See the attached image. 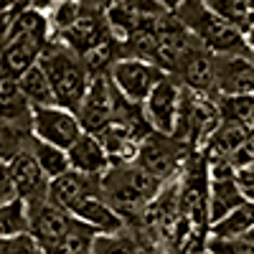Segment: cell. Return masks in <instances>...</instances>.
Listing matches in <instances>:
<instances>
[{"label":"cell","mask_w":254,"mask_h":254,"mask_svg":"<svg viewBox=\"0 0 254 254\" xmlns=\"http://www.w3.org/2000/svg\"><path fill=\"white\" fill-rule=\"evenodd\" d=\"M51 41V26L44 10L26 5L18 15L5 20L3 33V74L20 76L41 61Z\"/></svg>","instance_id":"6da1fadb"},{"label":"cell","mask_w":254,"mask_h":254,"mask_svg":"<svg viewBox=\"0 0 254 254\" xmlns=\"http://www.w3.org/2000/svg\"><path fill=\"white\" fill-rule=\"evenodd\" d=\"M165 186L168 183L158 181L153 173H147L137 163H115L99 181L104 201L112 208H117L122 216L145 214V208L160 196V190Z\"/></svg>","instance_id":"7a4b0ae2"},{"label":"cell","mask_w":254,"mask_h":254,"mask_svg":"<svg viewBox=\"0 0 254 254\" xmlns=\"http://www.w3.org/2000/svg\"><path fill=\"white\" fill-rule=\"evenodd\" d=\"M38 64L44 66V71L49 74V79L54 84L59 107H66V110L76 112L84 94L89 89L92 79H94L84 56H79L74 49H69L61 41L51 38Z\"/></svg>","instance_id":"3957f363"},{"label":"cell","mask_w":254,"mask_h":254,"mask_svg":"<svg viewBox=\"0 0 254 254\" xmlns=\"http://www.w3.org/2000/svg\"><path fill=\"white\" fill-rule=\"evenodd\" d=\"M173 13L211 54H249L247 36L216 15L203 0H183L181 8Z\"/></svg>","instance_id":"277c9868"},{"label":"cell","mask_w":254,"mask_h":254,"mask_svg":"<svg viewBox=\"0 0 254 254\" xmlns=\"http://www.w3.org/2000/svg\"><path fill=\"white\" fill-rule=\"evenodd\" d=\"M190 153L193 150L176 135L153 132L145 137L135 163L140 168H145L147 173H153L158 181L171 183V181H178V173H183Z\"/></svg>","instance_id":"5b68a950"},{"label":"cell","mask_w":254,"mask_h":254,"mask_svg":"<svg viewBox=\"0 0 254 254\" xmlns=\"http://www.w3.org/2000/svg\"><path fill=\"white\" fill-rule=\"evenodd\" d=\"M107 76H110V81L115 84V89L120 94H125L127 99H132L137 104H145V99L150 97L153 89L168 76V71L163 66H158V64H153V61L125 56L110 69Z\"/></svg>","instance_id":"8992f818"},{"label":"cell","mask_w":254,"mask_h":254,"mask_svg":"<svg viewBox=\"0 0 254 254\" xmlns=\"http://www.w3.org/2000/svg\"><path fill=\"white\" fill-rule=\"evenodd\" d=\"M33 135L49 145L61 147V150H69L84 135V127H81L76 112L54 104V107H36L33 110Z\"/></svg>","instance_id":"52a82bcc"},{"label":"cell","mask_w":254,"mask_h":254,"mask_svg":"<svg viewBox=\"0 0 254 254\" xmlns=\"http://www.w3.org/2000/svg\"><path fill=\"white\" fill-rule=\"evenodd\" d=\"M76 117L84 127V132L99 135L102 130H107L115 120V87L110 76H94L87 94H84Z\"/></svg>","instance_id":"ba28073f"},{"label":"cell","mask_w":254,"mask_h":254,"mask_svg":"<svg viewBox=\"0 0 254 254\" xmlns=\"http://www.w3.org/2000/svg\"><path fill=\"white\" fill-rule=\"evenodd\" d=\"M216 97L254 94V56L249 54H214Z\"/></svg>","instance_id":"9c48e42d"},{"label":"cell","mask_w":254,"mask_h":254,"mask_svg":"<svg viewBox=\"0 0 254 254\" xmlns=\"http://www.w3.org/2000/svg\"><path fill=\"white\" fill-rule=\"evenodd\" d=\"M110 38H112V28H110V20H107V10L87 5L84 8V15L66 33H61L56 41H61V44H66L69 49H74L79 56H87L94 49H99L102 44H107Z\"/></svg>","instance_id":"30bf717a"},{"label":"cell","mask_w":254,"mask_h":254,"mask_svg":"<svg viewBox=\"0 0 254 254\" xmlns=\"http://www.w3.org/2000/svg\"><path fill=\"white\" fill-rule=\"evenodd\" d=\"M181 97H183V84L168 74L158 87L153 89V94L145 99V115L147 122L153 125L155 132H165L173 135L176 132V120H178V110H181Z\"/></svg>","instance_id":"8fae6325"},{"label":"cell","mask_w":254,"mask_h":254,"mask_svg":"<svg viewBox=\"0 0 254 254\" xmlns=\"http://www.w3.org/2000/svg\"><path fill=\"white\" fill-rule=\"evenodd\" d=\"M171 74L183 84L186 89H193L198 94H208L216 99V84H214V54L203 44H196L188 54L178 59Z\"/></svg>","instance_id":"7c38bea8"},{"label":"cell","mask_w":254,"mask_h":254,"mask_svg":"<svg viewBox=\"0 0 254 254\" xmlns=\"http://www.w3.org/2000/svg\"><path fill=\"white\" fill-rule=\"evenodd\" d=\"M69 160H71V171L84 173V176H94V178H102L112 168V158L107 153V147L92 132H84L69 147Z\"/></svg>","instance_id":"4fadbf2b"},{"label":"cell","mask_w":254,"mask_h":254,"mask_svg":"<svg viewBox=\"0 0 254 254\" xmlns=\"http://www.w3.org/2000/svg\"><path fill=\"white\" fill-rule=\"evenodd\" d=\"M99 181H102V178L69 171V173H64L61 178L51 181V193H49V198H51L56 206H61L64 211H69V214H71V211H74L84 198H87V196L102 190V188H99Z\"/></svg>","instance_id":"5bb4252c"},{"label":"cell","mask_w":254,"mask_h":254,"mask_svg":"<svg viewBox=\"0 0 254 254\" xmlns=\"http://www.w3.org/2000/svg\"><path fill=\"white\" fill-rule=\"evenodd\" d=\"M244 203H247V196L242 193L237 178L211 181V186H208V224L214 226L216 221H221L224 216H229L231 211H237Z\"/></svg>","instance_id":"9a60e30c"},{"label":"cell","mask_w":254,"mask_h":254,"mask_svg":"<svg viewBox=\"0 0 254 254\" xmlns=\"http://www.w3.org/2000/svg\"><path fill=\"white\" fill-rule=\"evenodd\" d=\"M249 132H252L249 125L224 120L216 127V132L211 135V140L206 142V147H203L206 160H214V158H229L231 160V155L239 150V145L249 137Z\"/></svg>","instance_id":"2e32d148"},{"label":"cell","mask_w":254,"mask_h":254,"mask_svg":"<svg viewBox=\"0 0 254 254\" xmlns=\"http://www.w3.org/2000/svg\"><path fill=\"white\" fill-rule=\"evenodd\" d=\"M18 84H20V92H23V97L36 107H54L56 102V92H54V84L49 79V74L44 71V66L41 64H36V66H31L26 74L18 76Z\"/></svg>","instance_id":"e0dca14e"},{"label":"cell","mask_w":254,"mask_h":254,"mask_svg":"<svg viewBox=\"0 0 254 254\" xmlns=\"http://www.w3.org/2000/svg\"><path fill=\"white\" fill-rule=\"evenodd\" d=\"M252 229H254V203L247 201L244 206H239L237 211H231L229 216H224L214 226H208V237H216V239H244V237L252 234Z\"/></svg>","instance_id":"ac0fdd59"},{"label":"cell","mask_w":254,"mask_h":254,"mask_svg":"<svg viewBox=\"0 0 254 254\" xmlns=\"http://www.w3.org/2000/svg\"><path fill=\"white\" fill-rule=\"evenodd\" d=\"M31 226H33V219H31V206L26 203V198L0 206V234H3V239L31 234Z\"/></svg>","instance_id":"d6986e66"},{"label":"cell","mask_w":254,"mask_h":254,"mask_svg":"<svg viewBox=\"0 0 254 254\" xmlns=\"http://www.w3.org/2000/svg\"><path fill=\"white\" fill-rule=\"evenodd\" d=\"M31 153L36 155L41 171H44L51 181L61 178L64 173L71 171V160H69V150H61L56 145H49L44 140H38L33 135V142H31Z\"/></svg>","instance_id":"ffe728a7"},{"label":"cell","mask_w":254,"mask_h":254,"mask_svg":"<svg viewBox=\"0 0 254 254\" xmlns=\"http://www.w3.org/2000/svg\"><path fill=\"white\" fill-rule=\"evenodd\" d=\"M92 254H145V249L127 226L117 234H97L92 244Z\"/></svg>","instance_id":"44dd1931"},{"label":"cell","mask_w":254,"mask_h":254,"mask_svg":"<svg viewBox=\"0 0 254 254\" xmlns=\"http://www.w3.org/2000/svg\"><path fill=\"white\" fill-rule=\"evenodd\" d=\"M84 0H56V3L46 10L49 26H51V38H59L61 33H66L76 20L84 15Z\"/></svg>","instance_id":"7402d4cb"},{"label":"cell","mask_w":254,"mask_h":254,"mask_svg":"<svg viewBox=\"0 0 254 254\" xmlns=\"http://www.w3.org/2000/svg\"><path fill=\"white\" fill-rule=\"evenodd\" d=\"M203 3L234 28H239L244 36L252 28V0H203Z\"/></svg>","instance_id":"603a6c76"},{"label":"cell","mask_w":254,"mask_h":254,"mask_svg":"<svg viewBox=\"0 0 254 254\" xmlns=\"http://www.w3.org/2000/svg\"><path fill=\"white\" fill-rule=\"evenodd\" d=\"M216 107L221 112V120L229 122H242L252 127V117H254V94H234V97H216Z\"/></svg>","instance_id":"cb8c5ba5"},{"label":"cell","mask_w":254,"mask_h":254,"mask_svg":"<svg viewBox=\"0 0 254 254\" xmlns=\"http://www.w3.org/2000/svg\"><path fill=\"white\" fill-rule=\"evenodd\" d=\"M206 252L208 254H254V242L252 239H206Z\"/></svg>","instance_id":"d4e9b609"},{"label":"cell","mask_w":254,"mask_h":254,"mask_svg":"<svg viewBox=\"0 0 254 254\" xmlns=\"http://www.w3.org/2000/svg\"><path fill=\"white\" fill-rule=\"evenodd\" d=\"M0 252H3V254H44V249H41V244L33 239V234L3 239V244H0Z\"/></svg>","instance_id":"484cf974"},{"label":"cell","mask_w":254,"mask_h":254,"mask_svg":"<svg viewBox=\"0 0 254 254\" xmlns=\"http://www.w3.org/2000/svg\"><path fill=\"white\" fill-rule=\"evenodd\" d=\"M231 163H234L237 171H242V168H252V165H254V130H252L249 137L239 145V150L231 155Z\"/></svg>","instance_id":"4316f807"},{"label":"cell","mask_w":254,"mask_h":254,"mask_svg":"<svg viewBox=\"0 0 254 254\" xmlns=\"http://www.w3.org/2000/svg\"><path fill=\"white\" fill-rule=\"evenodd\" d=\"M18 198H23V196H20V190H18L13 176L3 168V178H0V206L13 203V201H18Z\"/></svg>","instance_id":"83f0119b"},{"label":"cell","mask_w":254,"mask_h":254,"mask_svg":"<svg viewBox=\"0 0 254 254\" xmlns=\"http://www.w3.org/2000/svg\"><path fill=\"white\" fill-rule=\"evenodd\" d=\"M237 183L242 188V193L247 196V201L254 203V168H242V171H237Z\"/></svg>","instance_id":"f1b7e54d"},{"label":"cell","mask_w":254,"mask_h":254,"mask_svg":"<svg viewBox=\"0 0 254 254\" xmlns=\"http://www.w3.org/2000/svg\"><path fill=\"white\" fill-rule=\"evenodd\" d=\"M158 3H160L163 8H168V10H178L183 0H158Z\"/></svg>","instance_id":"f546056e"},{"label":"cell","mask_w":254,"mask_h":254,"mask_svg":"<svg viewBox=\"0 0 254 254\" xmlns=\"http://www.w3.org/2000/svg\"><path fill=\"white\" fill-rule=\"evenodd\" d=\"M247 46H249V51L254 54V26L247 31Z\"/></svg>","instance_id":"4dcf8cb0"},{"label":"cell","mask_w":254,"mask_h":254,"mask_svg":"<svg viewBox=\"0 0 254 254\" xmlns=\"http://www.w3.org/2000/svg\"><path fill=\"white\" fill-rule=\"evenodd\" d=\"M247 239H252V242H254V229H252V234H249V237H247Z\"/></svg>","instance_id":"1f68e13d"},{"label":"cell","mask_w":254,"mask_h":254,"mask_svg":"<svg viewBox=\"0 0 254 254\" xmlns=\"http://www.w3.org/2000/svg\"><path fill=\"white\" fill-rule=\"evenodd\" d=\"M252 130H254V117H252Z\"/></svg>","instance_id":"d6a6232c"},{"label":"cell","mask_w":254,"mask_h":254,"mask_svg":"<svg viewBox=\"0 0 254 254\" xmlns=\"http://www.w3.org/2000/svg\"><path fill=\"white\" fill-rule=\"evenodd\" d=\"M23 3H26V5H28V0H23Z\"/></svg>","instance_id":"836d02e7"},{"label":"cell","mask_w":254,"mask_h":254,"mask_svg":"<svg viewBox=\"0 0 254 254\" xmlns=\"http://www.w3.org/2000/svg\"><path fill=\"white\" fill-rule=\"evenodd\" d=\"M203 254H208V252H203Z\"/></svg>","instance_id":"e575fe53"},{"label":"cell","mask_w":254,"mask_h":254,"mask_svg":"<svg viewBox=\"0 0 254 254\" xmlns=\"http://www.w3.org/2000/svg\"><path fill=\"white\" fill-rule=\"evenodd\" d=\"M252 168H254V165H252Z\"/></svg>","instance_id":"d590c367"},{"label":"cell","mask_w":254,"mask_h":254,"mask_svg":"<svg viewBox=\"0 0 254 254\" xmlns=\"http://www.w3.org/2000/svg\"><path fill=\"white\" fill-rule=\"evenodd\" d=\"M252 56H254V54H252Z\"/></svg>","instance_id":"8d00e7d4"}]
</instances>
